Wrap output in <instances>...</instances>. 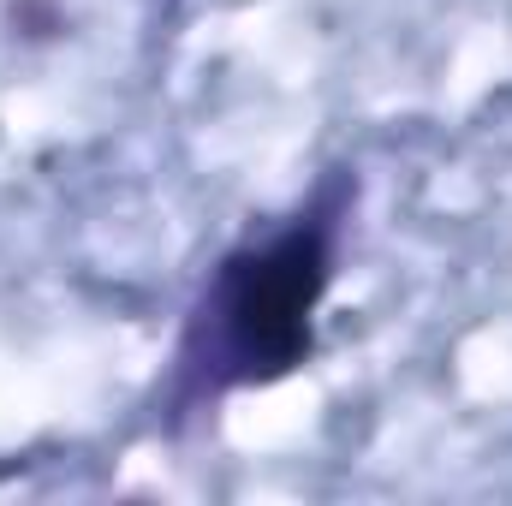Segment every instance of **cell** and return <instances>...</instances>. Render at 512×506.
<instances>
[{
    "mask_svg": "<svg viewBox=\"0 0 512 506\" xmlns=\"http://www.w3.org/2000/svg\"><path fill=\"white\" fill-rule=\"evenodd\" d=\"M328 286V239L316 227H292L268 251L239 256L215 292L221 352L245 381L286 376L310 352V310Z\"/></svg>",
    "mask_w": 512,
    "mask_h": 506,
    "instance_id": "6da1fadb",
    "label": "cell"
},
{
    "mask_svg": "<svg viewBox=\"0 0 512 506\" xmlns=\"http://www.w3.org/2000/svg\"><path fill=\"white\" fill-rule=\"evenodd\" d=\"M12 24H18L24 36H54V30H66V18H60L54 0H12Z\"/></svg>",
    "mask_w": 512,
    "mask_h": 506,
    "instance_id": "7a4b0ae2",
    "label": "cell"
}]
</instances>
